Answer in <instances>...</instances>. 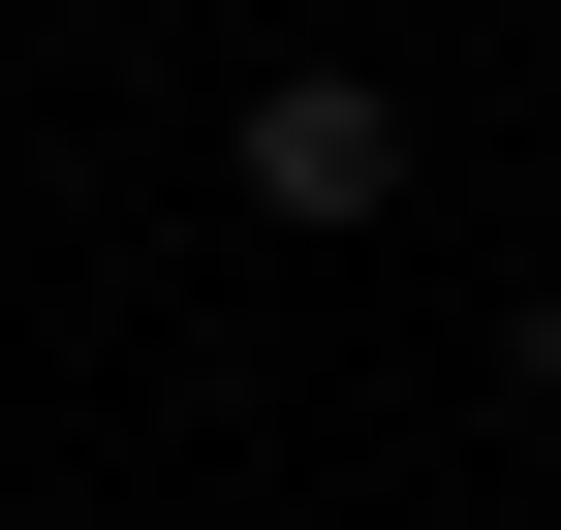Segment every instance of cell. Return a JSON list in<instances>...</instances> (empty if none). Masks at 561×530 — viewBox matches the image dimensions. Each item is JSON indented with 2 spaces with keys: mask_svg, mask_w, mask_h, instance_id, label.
I'll return each instance as SVG.
<instances>
[{
  "mask_svg": "<svg viewBox=\"0 0 561 530\" xmlns=\"http://www.w3.org/2000/svg\"><path fill=\"white\" fill-rule=\"evenodd\" d=\"M405 157H437V125H405L375 62H280V94H250V219H312V250H343V219H405Z\"/></svg>",
  "mask_w": 561,
  "mask_h": 530,
  "instance_id": "cell-1",
  "label": "cell"
},
{
  "mask_svg": "<svg viewBox=\"0 0 561 530\" xmlns=\"http://www.w3.org/2000/svg\"><path fill=\"white\" fill-rule=\"evenodd\" d=\"M530 406H561V281H530Z\"/></svg>",
  "mask_w": 561,
  "mask_h": 530,
  "instance_id": "cell-2",
  "label": "cell"
}]
</instances>
